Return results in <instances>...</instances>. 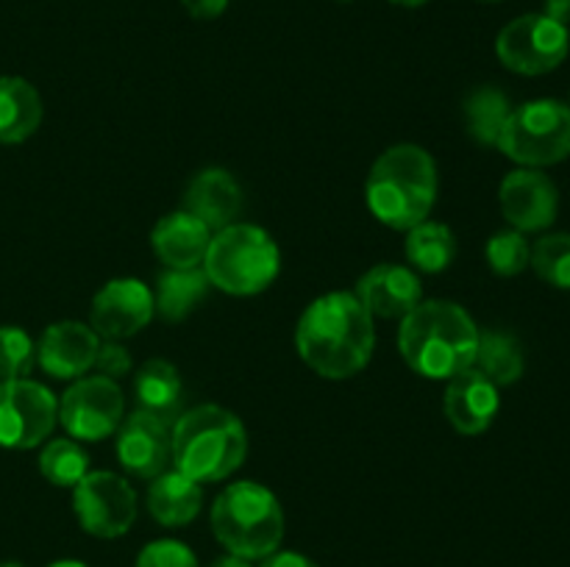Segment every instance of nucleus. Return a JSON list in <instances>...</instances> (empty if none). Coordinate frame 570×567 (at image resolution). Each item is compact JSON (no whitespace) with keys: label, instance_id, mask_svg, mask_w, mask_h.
<instances>
[{"label":"nucleus","instance_id":"obj_33","mask_svg":"<svg viewBox=\"0 0 570 567\" xmlns=\"http://www.w3.org/2000/svg\"><path fill=\"white\" fill-rule=\"evenodd\" d=\"M181 3L195 20H215L228 9V0H181Z\"/></svg>","mask_w":570,"mask_h":567},{"label":"nucleus","instance_id":"obj_21","mask_svg":"<svg viewBox=\"0 0 570 567\" xmlns=\"http://www.w3.org/2000/svg\"><path fill=\"white\" fill-rule=\"evenodd\" d=\"M42 126V98L20 76L0 78V142L20 145Z\"/></svg>","mask_w":570,"mask_h":567},{"label":"nucleus","instance_id":"obj_12","mask_svg":"<svg viewBox=\"0 0 570 567\" xmlns=\"http://www.w3.org/2000/svg\"><path fill=\"white\" fill-rule=\"evenodd\" d=\"M154 315V292L148 284L139 278H111L95 292L89 326L100 339L120 342L142 331Z\"/></svg>","mask_w":570,"mask_h":567},{"label":"nucleus","instance_id":"obj_31","mask_svg":"<svg viewBox=\"0 0 570 567\" xmlns=\"http://www.w3.org/2000/svg\"><path fill=\"white\" fill-rule=\"evenodd\" d=\"M134 567H200L198 556L189 545L178 539H154L145 545Z\"/></svg>","mask_w":570,"mask_h":567},{"label":"nucleus","instance_id":"obj_25","mask_svg":"<svg viewBox=\"0 0 570 567\" xmlns=\"http://www.w3.org/2000/svg\"><path fill=\"white\" fill-rule=\"evenodd\" d=\"M468 133L484 148H499L501 131L512 115V103L501 89L479 87L462 103Z\"/></svg>","mask_w":570,"mask_h":567},{"label":"nucleus","instance_id":"obj_24","mask_svg":"<svg viewBox=\"0 0 570 567\" xmlns=\"http://www.w3.org/2000/svg\"><path fill=\"white\" fill-rule=\"evenodd\" d=\"M404 250L415 270L434 276L449 270L451 261L456 259V237L445 222L423 220L406 231Z\"/></svg>","mask_w":570,"mask_h":567},{"label":"nucleus","instance_id":"obj_34","mask_svg":"<svg viewBox=\"0 0 570 567\" xmlns=\"http://www.w3.org/2000/svg\"><path fill=\"white\" fill-rule=\"evenodd\" d=\"M259 561V567H317L309 556L298 554V550H273L271 556Z\"/></svg>","mask_w":570,"mask_h":567},{"label":"nucleus","instance_id":"obj_7","mask_svg":"<svg viewBox=\"0 0 570 567\" xmlns=\"http://www.w3.org/2000/svg\"><path fill=\"white\" fill-rule=\"evenodd\" d=\"M499 150L521 167L560 165L570 156V106L554 98H540L512 109Z\"/></svg>","mask_w":570,"mask_h":567},{"label":"nucleus","instance_id":"obj_18","mask_svg":"<svg viewBox=\"0 0 570 567\" xmlns=\"http://www.w3.org/2000/svg\"><path fill=\"white\" fill-rule=\"evenodd\" d=\"M239 209H243V189L237 178L223 167L200 170L184 192V211L198 217L212 233L237 222Z\"/></svg>","mask_w":570,"mask_h":567},{"label":"nucleus","instance_id":"obj_9","mask_svg":"<svg viewBox=\"0 0 570 567\" xmlns=\"http://www.w3.org/2000/svg\"><path fill=\"white\" fill-rule=\"evenodd\" d=\"M59 400L45 384L31 378L0 381V448L28 450L53 434Z\"/></svg>","mask_w":570,"mask_h":567},{"label":"nucleus","instance_id":"obj_26","mask_svg":"<svg viewBox=\"0 0 570 567\" xmlns=\"http://www.w3.org/2000/svg\"><path fill=\"white\" fill-rule=\"evenodd\" d=\"M473 367L484 372L495 387H510L523 376L521 345L507 331H482Z\"/></svg>","mask_w":570,"mask_h":567},{"label":"nucleus","instance_id":"obj_4","mask_svg":"<svg viewBox=\"0 0 570 567\" xmlns=\"http://www.w3.org/2000/svg\"><path fill=\"white\" fill-rule=\"evenodd\" d=\"M248 456V431L243 420L215 404L195 406L176 417L173 465L198 484L223 481L239 470Z\"/></svg>","mask_w":570,"mask_h":567},{"label":"nucleus","instance_id":"obj_14","mask_svg":"<svg viewBox=\"0 0 570 567\" xmlns=\"http://www.w3.org/2000/svg\"><path fill=\"white\" fill-rule=\"evenodd\" d=\"M499 203L501 215L515 231L532 233L546 231L557 220L560 195L546 172L534 170V167H518V170L507 172V178L501 181Z\"/></svg>","mask_w":570,"mask_h":567},{"label":"nucleus","instance_id":"obj_22","mask_svg":"<svg viewBox=\"0 0 570 567\" xmlns=\"http://www.w3.org/2000/svg\"><path fill=\"white\" fill-rule=\"evenodd\" d=\"M209 278H206L204 267H187V270H176L167 267L156 281L154 292V311L165 322H181L198 309L209 292Z\"/></svg>","mask_w":570,"mask_h":567},{"label":"nucleus","instance_id":"obj_28","mask_svg":"<svg viewBox=\"0 0 570 567\" xmlns=\"http://www.w3.org/2000/svg\"><path fill=\"white\" fill-rule=\"evenodd\" d=\"M529 267L557 289H570V233H546L532 245Z\"/></svg>","mask_w":570,"mask_h":567},{"label":"nucleus","instance_id":"obj_37","mask_svg":"<svg viewBox=\"0 0 570 567\" xmlns=\"http://www.w3.org/2000/svg\"><path fill=\"white\" fill-rule=\"evenodd\" d=\"M48 567H89V565H83V561H78V559H59Z\"/></svg>","mask_w":570,"mask_h":567},{"label":"nucleus","instance_id":"obj_20","mask_svg":"<svg viewBox=\"0 0 570 567\" xmlns=\"http://www.w3.org/2000/svg\"><path fill=\"white\" fill-rule=\"evenodd\" d=\"M145 504L159 526L178 528L198 517L200 506H204V489L181 470H165L150 481Z\"/></svg>","mask_w":570,"mask_h":567},{"label":"nucleus","instance_id":"obj_10","mask_svg":"<svg viewBox=\"0 0 570 567\" xmlns=\"http://www.w3.org/2000/svg\"><path fill=\"white\" fill-rule=\"evenodd\" d=\"M78 526L98 539H117L137 520V493L122 476L92 470L72 487Z\"/></svg>","mask_w":570,"mask_h":567},{"label":"nucleus","instance_id":"obj_11","mask_svg":"<svg viewBox=\"0 0 570 567\" xmlns=\"http://www.w3.org/2000/svg\"><path fill=\"white\" fill-rule=\"evenodd\" d=\"M126 398L120 384L106 376L76 378L59 400V422L70 439L100 442L120 428Z\"/></svg>","mask_w":570,"mask_h":567},{"label":"nucleus","instance_id":"obj_32","mask_svg":"<svg viewBox=\"0 0 570 567\" xmlns=\"http://www.w3.org/2000/svg\"><path fill=\"white\" fill-rule=\"evenodd\" d=\"M95 370H98V376L120 381V378H126L131 372V354L120 342L100 339L98 356H95Z\"/></svg>","mask_w":570,"mask_h":567},{"label":"nucleus","instance_id":"obj_2","mask_svg":"<svg viewBox=\"0 0 570 567\" xmlns=\"http://www.w3.org/2000/svg\"><path fill=\"white\" fill-rule=\"evenodd\" d=\"M479 326L451 300H421L401 320L399 350L412 372L449 381L476 361Z\"/></svg>","mask_w":570,"mask_h":567},{"label":"nucleus","instance_id":"obj_40","mask_svg":"<svg viewBox=\"0 0 570 567\" xmlns=\"http://www.w3.org/2000/svg\"><path fill=\"white\" fill-rule=\"evenodd\" d=\"M484 3H499V0H484Z\"/></svg>","mask_w":570,"mask_h":567},{"label":"nucleus","instance_id":"obj_5","mask_svg":"<svg viewBox=\"0 0 570 567\" xmlns=\"http://www.w3.org/2000/svg\"><path fill=\"white\" fill-rule=\"evenodd\" d=\"M212 534L234 556L259 561L284 539V509L276 495L256 481L228 484L212 504Z\"/></svg>","mask_w":570,"mask_h":567},{"label":"nucleus","instance_id":"obj_35","mask_svg":"<svg viewBox=\"0 0 570 567\" xmlns=\"http://www.w3.org/2000/svg\"><path fill=\"white\" fill-rule=\"evenodd\" d=\"M546 17L568 26L570 22V0H546Z\"/></svg>","mask_w":570,"mask_h":567},{"label":"nucleus","instance_id":"obj_6","mask_svg":"<svg viewBox=\"0 0 570 567\" xmlns=\"http://www.w3.org/2000/svg\"><path fill=\"white\" fill-rule=\"evenodd\" d=\"M282 253L271 233L254 222H232L212 233L204 272L212 287L228 295H259L276 281Z\"/></svg>","mask_w":570,"mask_h":567},{"label":"nucleus","instance_id":"obj_1","mask_svg":"<svg viewBox=\"0 0 570 567\" xmlns=\"http://www.w3.org/2000/svg\"><path fill=\"white\" fill-rule=\"evenodd\" d=\"M295 350L321 378L343 381L367 367L376 350L373 317L354 292H326L312 300L295 326Z\"/></svg>","mask_w":570,"mask_h":567},{"label":"nucleus","instance_id":"obj_17","mask_svg":"<svg viewBox=\"0 0 570 567\" xmlns=\"http://www.w3.org/2000/svg\"><path fill=\"white\" fill-rule=\"evenodd\" d=\"M499 387L490 381L484 372L476 367L456 372L449 378V387L443 395V411L449 417L451 426L465 437H476L493 426L495 415H499Z\"/></svg>","mask_w":570,"mask_h":567},{"label":"nucleus","instance_id":"obj_39","mask_svg":"<svg viewBox=\"0 0 570 567\" xmlns=\"http://www.w3.org/2000/svg\"><path fill=\"white\" fill-rule=\"evenodd\" d=\"M0 567H26V565H20V561H0Z\"/></svg>","mask_w":570,"mask_h":567},{"label":"nucleus","instance_id":"obj_38","mask_svg":"<svg viewBox=\"0 0 570 567\" xmlns=\"http://www.w3.org/2000/svg\"><path fill=\"white\" fill-rule=\"evenodd\" d=\"M390 3H395V6H406V9H417V6L429 3V0H390Z\"/></svg>","mask_w":570,"mask_h":567},{"label":"nucleus","instance_id":"obj_29","mask_svg":"<svg viewBox=\"0 0 570 567\" xmlns=\"http://www.w3.org/2000/svg\"><path fill=\"white\" fill-rule=\"evenodd\" d=\"M37 365V342L20 326H0V381L28 378Z\"/></svg>","mask_w":570,"mask_h":567},{"label":"nucleus","instance_id":"obj_15","mask_svg":"<svg viewBox=\"0 0 570 567\" xmlns=\"http://www.w3.org/2000/svg\"><path fill=\"white\" fill-rule=\"evenodd\" d=\"M100 337L92 326L78 320L53 322L42 331L37 342V361L50 378L59 381H76L95 367Z\"/></svg>","mask_w":570,"mask_h":567},{"label":"nucleus","instance_id":"obj_27","mask_svg":"<svg viewBox=\"0 0 570 567\" xmlns=\"http://www.w3.org/2000/svg\"><path fill=\"white\" fill-rule=\"evenodd\" d=\"M39 472L53 487H76L89 472V454L76 439H50L39 454Z\"/></svg>","mask_w":570,"mask_h":567},{"label":"nucleus","instance_id":"obj_19","mask_svg":"<svg viewBox=\"0 0 570 567\" xmlns=\"http://www.w3.org/2000/svg\"><path fill=\"white\" fill-rule=\"evenodd\" d=\"M212 231L193 217L189 211H173L165 215L150 231V248L159 256L165 267L187 270V267H204L206 250H209Z\"/></svg>","mask_w":570,"mask_h":567},{"label":"nucleus","instance_id":"obj_3","mask_svg":"<svg viewBox=\"0 0 570 567\" xmlns=\"http://www.w3.org/2000/svg\"><path fill=\"white\" fill-rule=\"evenodd\" d=\"M440 176L432 153L421 145L401 142L373 161L365 181L371 215L393 231H410L429 220L438 203Z\"/></svg>","mask_w":570,"mask_h":567},{"label":"nucleus","instance_id":"obj_30","mask_svg":"<svg viewBox=\"0 0 570 567\" xmlns=\"http://www.w3.org/2000/svg\"><path fill=\"white\" fill-rule=\"evenodd\" d=\"M529 256H532V248H529L527 237L515 228H507V231H499L490 237L488 242V265L495 276H521L529 267Z\"/></svg>","mask_w":570,"mask_h":567},{"label":"nucleus","instance_id":"obj_8","mask_svg":"<svg viewBox=\"0 0 570 567\" xmlns=\"http://www.w3.org/2000/svg\"><path fill=\"white\" fill-rule=\"evenodd\" d=\"M568 26L546 14H523L507 22L495 39V53L518 76H546L568 59Z\"/></svg>","mask_w":570,"mask_h":567},{"label":"nucleus","instance_id":"obj_13","mask_svg":"<svg viewBox=\"0 0 570 567\" xmlns=\"http://www.w3.org/2000/svg\"><path fill=\"white\" fill-rule=\"evenodd\" d=\"M117 461L128 476L154 481L173 461V422L139 409L122 417L117 428Z\"/></svg>","mask_w":570,"mask_h":567},{"label":"nucleus","instance_id":"obj_16","mask_svg":"<svg viewBox=\"0 0 570 567\" xmlns=\"http://www.w3.org/2000/svg\"><path fill=\"white\" fill-rule=\"evenodd\" d=\"M354 295L371 311V317H384V320H404L423 300L417 272L412 267L393 265V261L371 267L356 281Z\"/></svg>","mask_w":570,"mask_h":567},{"label":"nucleus","instance_id":"obj_36","mask_svg":"<svg viewBox=\"0 0 570 567\" xmlns=\"http://www.w3.org/2000/svg\"><path fill=\"white\" fill-rule=\"evenodd\" d=\"M209 567H254V565H250L248 559H243V556L226 554V556H220V559H215V561H212Z\"/></svg>","mask_w":570,"mask_h":567},{"label":"nucleus","instance_id":"obj_41","mask_svg":"<svg viewBox=\"0 0 570 567\" xmlns=\"http://www.w3.org/2000/svg\"><path fill=\"white\" fill-rule=\"evenodd\" d=\"M340 3H351V0H340Z\"/></svg>","mask_w":570,"mask_h":567},{"label":"nucleus","instance_id":"obj_23","mask_svg":"<svg viewBox=\"0 0 570 567\" xmlns=\"http://www.w3.org/2000/svg\"><path fill=\"white\" fill-rule=\"evenodd\" d=\"M134 395H137L139 411L170 420L181 411L184 384L176 365L165 359H148L134 376Z\"/></svg>","mask_w":570,"mask_h":567}]
</instances>
